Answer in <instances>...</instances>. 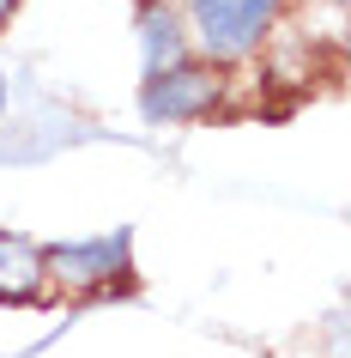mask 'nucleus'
Returning a JSON list of instances; mask_svg holds the SVG:
<instances>
[{"instance_id":"obj_1","label":"nucleus","mask_w":351,"mask_h":358,"mask_svg":"<svg viewBox=\"0 0 351 358\" xmlns=\"http://www.w3.org/2000/svg\"><path fill=\"white\" fill-rule=\"evenodd\" d=\"M176 13H182L188 49L230 73V67H248L273 49L291 0H176Z\"/></svg>"},{"instance_id":"obj_2","label":"nucleus","mask_w":351,"mask_h":358,"mask_svg":"<svg viewBox=\"0 0 351 358\" xmlns=\"http://www.w3.org/2000/svg\"><path fill=\"white\" fill-rule=\"evenodd\" d=\"M49 267V292L67 298H103L133 285V237L128 231H103V237H67V243H43Z\"/></svg>"},{"instance_id":"obj_3","label":"nucleus","mask_w":351,"mask_h":358,"mask_svg":"<svg viewBox=\"0 0 351 358\" xmlns=\"http://www.w3.org/2000/svg\"><path fill=\"white\" fill-rule=\"evenodd\" d=\"M224 97H230V73L212 67V61L188 55L164 73H146L140 79V115H146L151 128H194L206 115L224 110Z\"/></svg>"},{"instance_id":"obj_4","label":"nucleus","mask_w":351,"mask_h":358,"mask_svg":"<svg viewBox=\"0 0 351 358\" xmlns=\"http://www.w3.org/2000/svg\"><path fill=\"white\" fill-rule=\"evenodd\" d=\"M133 37H140V67L146 73H164V67L194 55L176 0H133Z\"/></svg>"},{"instance_id":"obj_5","label":"nucleus","mask_w":351,"mask_h":358,"mask_svg":"<svg viewBox=\"0 0 351 358\" xmlns=\"http://www.w3.org/2000/svg\"><path fill=\"white\" fill-rule=\"evenodd\" d=\"M49 298V267H43V243L24 231H0V303H43Z\"/></svg>"},{"instance_id":"obj_6","label":"nucleus","mask_w":351,"mask_h":358,"mask_svg":"<svg viewBox=\"0 0 351 358\" xmlns=\"http://www.w3.org/2000/svg\"><path fill=\"white\" fill-rule=\"evenodd\" d=\"M6 110H13V79H6V67H0V122H6Z\"/></svg>"},{"instance_id":"obj_7","label":"nucleus","mask_w":351,"mask_h":358,"mask_svg":"<svg viewBox=\"0 0 351 358\" xmlns=\"http://www.w3.org/2000/svg\"><path fill=\"white\" fill-rule=\"evenodd\" d=\"M19 6H24V0H0V31H6V24L19 19Z\"/></svg>"},{"instance_id":"obj_8","label":"nucleus","mask_w":351,"mask_h":358,"mask_svg":"<svg viewBox=\"0 0 351 358\" xmlns=\"http://www.w3.org/2000/svg\"><path fill=\"white\" fill-rule=\"evenodd\" d=\"M321 6H333V13H345V0H321Z\"/></svg>"}]
</instances>
